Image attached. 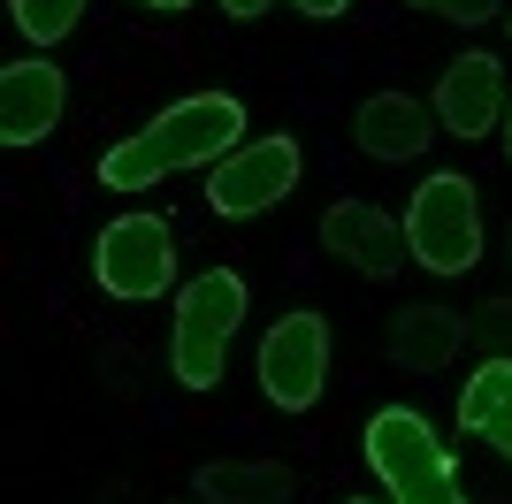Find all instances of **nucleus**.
<instances>
[{
	"label": "nucleus",
	"mask_w": 512,
	"mask_h": 504,
	"mask_svg": "<svg viewBox=\"0 0 512 504\" xmlns=\"http://www.w3.org/2000/svg\"><path fill=\"white\" fill-rule=\"evenodd\" d=\"M245 130H253V115H245L237 92H192V100H169L146 130H130L123 146L100 153V184L107 191H153L161 176H176V168L230 161V153L245 146Z\"/></svg>",
	"instance_id": "f257e3e1"
},
{
	"label": "nucleus",
	"mask_w": 512,
	"mask_h": 504,
	"mask_svg": "<svg viewBox=\"0 0 512 504\" xmlns=\"http://www.w3.org/2000/svg\"><path fill=\"white\" fill-rule=\"evenodd\" d=\"M253 314V291L237 268H207L176 291V314H169V375L184 390H214L222 367H230V344Z\"/></svg>",
	"instance_id": "f03ea898"
},
{
	"label": "nucleus",
	"mask_w": 512,
	"mask_h": 504,
	"mask_svg": "<svg viewBox=\"0 0 512 504\" xmlns=\"http://www.w3.org/2000/svg\"><path fill=\"white\" fill-rule=\"evenodd\" d=\"M360 451H367V474L383 482L390 504H467L459 466H451L436 420L413 413V405H383V413L367 420Z\"/></svg>",
	"instance_id": "7ed1b4c3"
},
{
	"label": "nucleus",
	"mask_w": 512,
	"mask_h": 504,
	"mask_svg": "<svg viewBox=\"0 0 512 504\" xmlns=\"http://www.w3.org/2000/svg\"><path fill=\"white\" fill-rule=\"evenodd\" d=\"M406 252L428 275H467L482 260V184L459 176V168L421 176V191L406 207Z\"/></svg>",
	"instance_id": "20e7f679"
},
{
	"label": "nucleus",
	"mask_w": 512,
	"mask_h": 504,
	"mask_svg": "<svg viewBox=\"0 0 512 504\" xmlns=\"http://www.w3.org/2000/svg\"><path fill=\"white\" fill-rule=\"evenodd\" d=\"M92 283L115 306H153V298L184 291L176 283V230L169 214H115L92 237Z\"/></svg>",
	"instance_id": "39448f33"
},
{
	"label": "nucleus",
	"mask_w": 512,
	"mask_h": 504,
	"mask_svg": "<svg viewBox=\"0 0 512 504\" xmlns=\"http://www.w3.org/2000/svg\"><path fill=\"white\" fill-rule=\"evenodd\" d=\"M253 375L276 413H314L321 390H329V314H314V306L276 314V329L253 352Z\"/></svg>",
	"instance_id": "423d86ee"
},
{
	"label": "nucleus",
	"mask_w": 512,
	"mask_h": 504,
	"mask_svg": "<svg viewBox=\"0 0 512 504\" xmlns=\"http://www.w3.org/2000/svg\"><path fill=\"white\" fill-rule=\"evenodd\" d=\"M299 176H306L299 138H291V130H268V138H245L230 161L207 168V207L222 214V222H253V214L283 207V199L299 191Z\"/></svg>",
	"instance_id": "0eeeda50"
},
{
	"label": "nucleus",
	"mask_w": 512,
	"mask_h": 504,
	"mask_svg": "<svg viewBox=\"0 0 512 504\" xmlns=\"http://www.w3.org/2000/svg\"><path fill=\"white\" fill-rule=\"evenodd\" d=\"M505 100H512V77H505V62H497L490 46H467V54H451L444 62V77H436V130L444 138H497L505 130Z\"/></svg>",
	"instance_id": "6e6552de"
},
{
	"label": "nucleus",
	"mask_w": 512,
	"mask_h": 504,
	"mask_svg": "<svg viewBox=\"0 0 512 504\" xmlns=\"http://www.w3.org/2000/svg\"><path fill=\"white\" fill-rule=\"evenodd\" d=\"M321 252H337L352 275H367V283H390V275L406 268V230L390 222L375 199H337V207L321 214Z\"/></svg>",
	"instance_id": "1a4fd4ad"
},
{
	"label": "nucleus",
	"mask_w": 512,
	"mask_h": 504,
	"mask_svg": "<svg viewBox=\"0 0 512 504\" xmlns=\"http://www.w3.org/2000/svg\"><path fill=\"white\" fill-rule=\"evenodd\" d=\"M69 107V77L62 62H46V54H23V62L0 69V146H39V138H54V123H62Z\"/></svg>",
	"instance_id": "9d476101"
},
{
	"label": "nucleus",
	"mask_w": 512,
	"mask_h": 504,
	"mask_svg": "<svg viewBox=\"0 0 512 504\" xmlns=\"http://www.w3.org/2000/svg\"><path fill=\"white\" fill-rule=\"evenodd\" d=\"M428 138H444L436 130V107L413 100V92H367L360 115H352V146L367 153V161H421Z\"/></svg>",
	"instance_id": "9b49d317"
},
{
	"label": "nucleus",
	"mask_w": 512,
	"mask_h": 504,
	"mask_svg": "<svg viewBox=\"0 0 512 504\" xmlns=\"http://www.w3.org/2000/svg\"><path fill=\"white\" fill-rule=\"evenodd\" d=\"M459 344H467V314H459V306L421 298V306H398V314H390V359H398V367H413V375L451 367V359H459Z\"/></svg>",
	"instance_id": "f8f14e48"
},
{
	"label": "nucleus",
	"mask_w": 512,
	"mask_h": 504,
	"mask_svg": "<svg viewBox=\"0 0 512 504\" xmlns=\"http://www.w3.org/2000/svg\"><path fill=\"white\" fill-rule=\"evenodd\" d=\"M199 504H291L299 497V474L283 459H207L192 474Z\"/></svg>",
	"instance_id": "ddd939ff"
},
{
	"label": "nucleus",
	"mask_w": 512,
	"mask_h": 504,
	"mask_svg": "<svg viewBox=\"0 0 512 504\" xmlns=\"http://www.w3.org/2000/svg\"><path fill=\"white\" fill-rule=\"evenodd\" d=\"M459 436H482L497 459H512V359H482L459 390Z\"/></svg>",
	"instance_id": "4468645a"
},
{
	"label": "nucleus",
	"mask_w": 512,
	"mask_h": 504,
	"mask_svg": "<svg viewBox=\"0 0 512 504\" xmlns=\"http://www.w3.org/2000/svg\"><path fill=\"white\" fill-rule=\"evenodd\" d=\"M8 16H16V31L31 46H62L77 31V16H85V0H8Z\"/></svg>",
	"instance_id": "2eb2a0df"
},
{
	"label": "nucleus",
	"mask_w": 512,
	"mask_h": 504,
	"mask_svg": "<svg viewBox=\"0 0 512 504\" xmlns=\"http://www.w3.org/2000/svg\"><path fill=\"white\" fill-rule=\"evenodd\" d=\"M467 344H482L490 359H512V291L505 298H482L467 314Z\"/></svg>",
	"instance_id": "dca6fc26"
},
{
	"label": "nucleus",
	"mask_w": 512,
	"mask_h": 504,
	"mask_svg": "<svg viewBox=\"0 0 512 504\" xmlns=\"http://www.w3.org/2000/svg\"><path fill=\"white\" fill-rule=\"evenodd\" d=\"M276 8H299V16H314V23H337L352 0H222L230 23H260V16H276Z\"/></svg>",
	"instance_id": "f3484780"
},
{
	"label": "nucleus",
	"mask_w": 512,
	"mask_h": 504,
	"mask_svg": "<svg viewBox=\"0 0 512 504\" xmlns=\"http://www.w3.org/2000/svg\"><path fill=\"white\" fill-rule=\"evenodd\" d=\"M406 8H421V16H436V23H459V31L505 16V0H406Z\"/></svg>",
	"instance_id": "a211bd4d"
},
{
	"label": "nucleus",
	"mask_w": 512,
	"mask_h": 504,
	"mask_svg": "<svg viewBox=\"0 0 512 504\" xmlns=\"http://www.w3.org/2000/svg\"><path fill=\"white\" fill-rule=\"evenodd\" d=\"M138 8H153V16H184L192 0H138Z\"/></svg>",
	"instance_id": "6ab92c4d"
},
{
	"label": "nucleus",
	"mask_w": 512,
	"mask_h": 504,
	"mask_svg": "<svg viewBox=\"0 0 512 504\" xmlns=\"http://www.w3.org/2000/svg\"><path fill=\"white\" fill-rule=\"evenodd\" d=\"M497 146H505V161H512V100H505V130H497Z\"/></svg>",
	"instance_id": "aec40b11"
},
{
	"label": "nucleus",
	"mask_w": 512,
	"mask_h": 504,
	"mask_svg": "<svg viewBox=\"0 0 512 504\" xmlns=\"http://www.w3.org/2000/svg\"><path fill=\"white\" fill-rule=\"evenodd\" d=\"M344 504H390V497H344Z\"/></svg>",
	"instance_id": "412c9836"
},
{
	"label": "nucleus",
	"mask_w": 512,
	"mask_h": 504,
	"mask_svg": "<svg viewBox=\"0 0 512 504\" xmlns=\"http://www.w3.org/2000/svg\"><path fill=\"white\" fill-rule=\"evenodd\" d=\"M505 268H512V230H505Z\"/></svg>",
	"instance_id": "4be33fe9"
},
{
	"label": "nucleus",
	"mask_w": 512,
	"mask_h": 504,
	"mask_svg": "<svg viewBox=\"0 0 512 504\" xmlns=\"http://www.w3.org/2000/svg\"><path fill=\"white\" fill-rule=\"evenodd\" d=\"M505 39H512V8H505Z\"/></svg>",
	"instance_id": "5701e85b"
},
{
	"label": "nucleus",
	"mask_w": 512,
	"mask_h": 504,
	"mask_svg": "<svg viewBox=\"0 0 512 504\" xmlns=\"http://www.w3.org/2000/svg\"><path fill=\"white\" fill-rule=\"evenodd\" d=\"M176 504H199V497H176Z\"/></svg>",
	"instance_id": "b1692460"
}]
</instances>
